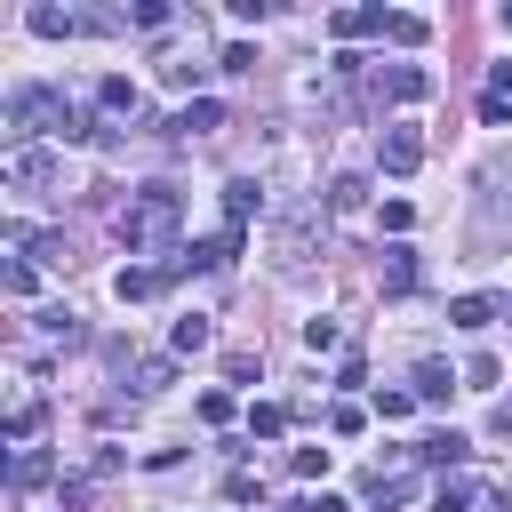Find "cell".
I'll use <instances>...</instances> for the list:
<instances>
[{"label": "cell", "mask_w": 512, "mask_h": 512, "mask_svg": "<svg viewBox=\"0 0 512 512\" xmlns=\"http://www.w3.org/2000/svg\"><path fill=\"white\" fill-rule=\"evenodd\" d=\"M360 424H368V408H352V400H336V408H328V432H360Z\"/></svg>", "instance_id": "cell-25"}, {"label": "cell", "mask_w": 512, "mask_h": 512, "mask_svg": "<svg viewBox=\"0 0 512 512\" xmlns=\"http://www.w3.org/2000/svg\"><path fill=\"white\" fill-rule=\"evenodd\" d=\"M416 280V256L408 248H384V288H408Z\"/></svg>", "instance_id": "cell-18"}, {"label": "cell", "mask_w": 512, "mask_h": 512, "mask_svg": "<svg viewBox=\"0 0 512 512\" xmlns=\"http://www.w3.org/2000/svg\"><path fill=\"white\" fill-rule=\"evenodd\" d=\"M32 320H40V336H64V344L80 336V312H72V304H48V312H32Z\"/></svg>", "instance_id": "cell-14"}, {"label": "cell", "mask_w": 512, "mask_h": 512, "mask_svg": "<svg viewBox=\"0 0 512 512\" xmlns=\"http://www.w3.org/2000/svg\"><path fill=\"white\" fill-rule=\"evenodd\" d=\"M208 336H216L208 312H184V320H176V352H208Z\"/></svg>", "instance_id": "cell-15"}, {"label": "cell", "mask_w": 512, "mask_h": 512, "mask_svg": "<svg viewBox=\"0 0 512 512\" xmlns=\"http://www.w3.org/2000/svg\"><path fill=\"white\" fill-rule=\"evenodd\" d=\"M432 512H472V496H464V488H440V496H432Z\"/></svg>", "instance_id": "cell-30"}, {"label": "cell", "mask_w": 512, "mask_h": 512, "mask_svg": "<svg viewBox=\"0 0 512 512\" xmlns=\"http://www.w3.org/2000/svg\"><path fill=\"white\" fill-rule=\"evenodd\" d=\"M32 432H40V400H32V392H24V400H16V408H8V440H32Z\"/></svg>", "instance_id": "cell-17"}, {"label": "cell", "mask_w": 512, "mask_h": 512, "mask_svg": "<svg viewBox=\"0 0 512 512\" xmlns=\"http://www.w3.org/2000/svg\"><path fill=\"white\" fill-rule=\"evenodd\" d=\"M160 72H168V88H200V72H208V64H184V56H176V64H160Z\"/></svg>", "instance_id": "cell-27"}, {"label": "cell", "mask_w": 512, "mask_h": 512, "mask_svg": "<svg viewBox=\"0 0 512 512\" xmlns=\"http://www.w3.org/2000/svg\"><path fill=\"white\" fill-rule=\"evenodd\" d=\"M448 392H456V368H448V360H416V400H432V408H440Z\"/></svg>", "instance_id": "cell-6"}, {"label": "cell", "mask_w": 512, "mask_h": 512, "mask_svg": "<svg viewBox=\"0 0 512 512\" xmlns=\"http://www.w3.org/2000/svg\"><path fill=\"white\" fill-rule=\"evenodd\" d=\"M312 512H352V504L344 496H312Z\"/></svg>", "instance_id": "cell-31"}, {"label": "cell", "mask_w": 512, "mask_h": 512, "mask_svg": "<svg viewBox=\"0 0 512 512\" xmlns=\"http://www.w3.org/2000/svg\"><path fill=\"white\" fill-rule=\"evenodd\" d=\"M8 480H16V488H32V480H48V456H40V448H24V456H16V472H8Z\"/></svg>", "instance_id": "cell-20"}, {"label": "cell", "mask_w": 512, "mask_h": 512, "mask_svg": "<svg viewBox=\"0 0 512 512\" xmlns=\"http://www.w3.org/2000/svg\"><path fill=\"white\" fill-rule=\"evenodd\" d=\"M216 120H224V104H216V96H200V104H184V112H176V136H208Z\"/></svg>", "instance_id": "cell-10"}, {"label": "cell", "mask_w": 512, "mask_h": 512, "mask_svg": "<svg viewBox=\"0 0 512 512\" xmlns=\"http://www.w3.org/2000/svg\"><path fill=\"white\" fill-rule=\"evenodd\" d=\"M112 224H120L128 256H160L176 240V224H184V200H176V184H144V192H128V208Z\"/></svg>", "instance_id": "cell-1"}, {"label": "cell", "mask_w": 512, "mask_h": 512, "mask_svg": "<svg viewBox=\"0 0 512 512\" xmlns=\"http://www.w3.org/2000/svg\"><path fill=\"white\" fill-rule=\"evenodd\" d=\"M160 280H168L160 264H120V280H112V296H120V304H144V296H160Z\"/></svg>", "instance_id": "cell-4"}, {"label": "cell", "mask_w": 512, "mask_h": 512, "mask_svg": "<svg viewBox=\"0 0 512 512\" xmlns=\"http://www.w3.org/2000/svg\"><path fill=\"white\" fill-rule=\"evenodd\" d=\"M416 160H424V136L408 120H392L384 128V176H416Z\"/></svg>", "instance_id": "cell-3"}, {"label": "cell", "mask_w": 512, "mask_h": 512, "mask_svg": "<svg viewBox=\"0 0 512 512\" xmlns=\"http://www.w3.org/2000/svg\"><path fill=\"white\" fill-rule=\"evenodd\" d=\"M32 32L56 40V32H80V16H72V8H32Z\"/></svg>", "instance_id": "cell-16"}, {"label": "cell", "mask_w": 512, "mask_h": 512, "mask_svg": "<svg viewBox=\"0 0 512 512\" xmlns=\"http://www.w3.org/2000/svg\"><path fill=\"white\" fill-rule=\"evenodd\" d=\"M96 104H104V112H128V120H136V104H144V96H136V80L104 72V80H96Z\"/></svg>", "instance_id": "cell-8"}, {"label": "cell", "mask_w": 512, "mask_h": 512, "mask_svg": "<svg viewBox=\"0 0 512 512\" xmlns=\"http://www.w3.org/2000/svg\"><path fill=\"white\" fill-rule=\"evenodd\" d=\"M464 376H472V384H480V392H488V384H496V376H504V368H496V352H472V360H464Z\"/></svg>", "instance_id": "cell-23"}, {"label": "cell", "mask_w": 512, "mask_h": 512, "mask_svg": "<svg viewBox=\"0 0 512 512\" xmlns=\"http://www.w3.org/2000/svg\"><path fill=\"white\" fill-rule=\"evenodd\" d=\"M168 376H176V368H168V360H136V392H160V384H168Z\"/></svg>", "instance_id": "cell-22"}, {"label": "cell", "mask_w": 512, "mask_h": 512, "mask_svg": "<svg viewBox=\"0 0 512 512\" xmlns=\"http://www.w3.org/2000/svg\"><path fill=\"white\" fill-rule=\"evenodd\" d=\"M328 208H336V216L368 208V176H336V184H328Z\"/></svg>", "instance_id": "cell-12"}, {"label": "cell", "mask_w": 512, "mask_h": 512, "mask_svg": "<svg viewBox=\"0 0 512 512\" xmlns=\"http://www.w3.org/2000/svg\"><path fill=\"white\" fill-rule=\"evenodd\" d=\"M376 88H384L392 104H424V96H432V72H424V64H384Z\"/></svg>", "instance_id": "cell-2"}, {"label": "cell", "mask_w": 512, "mask_h": 512, "mask_svg": "<svg viewBox=\"0 0 512 512\" xmlns=\"http://www.w3.org/2000/svg\"><path fill=\"white\" fill-rule=\"evenodd\" d=\"M288 464H296V480H320V472H328V448H296Z\"/></svg>", "instance_id": "cell-26"}, {"label": "cell", "mask_w": 512, "mask_h": 512, "mask_svg": "<svg viewBox=\"0 0 512 512\" xmlns=\"http://www.w3.org/2000/svg\"><path fill=\"white\" fill-rule=\"evenodd\" d=\"M328 32H336V40H360V32H384V8H336V16H328Z\"/></svg>", "instance_id": "cell-7"}, {"label": "cell", "mask_w": 512, "mask_h": 512, "mask_svg": "<svg viewBox=\"0 0 512 512\" xmlns=\"http://www.w3.org/2000/svg\"><path fill=\"white\" fill-rule=\"evenodd\" d=\"M256 208H264V184H256V176H232V184H224V216H232V232H240Z\"/></svg>", "instance_id": "cell-5"}, {"label": "cell", "mask_w": 512, "mask_h": 512, "mask_svg": "<svg viewBox=\"0 0 512 512\" xmlns=\"http://www.w3.org/2000/svg\"><path fill=\"white\" fill-rule=\"evenodd\" d=\"M304 344L312 352H336V320H304Z\"/></svg>", "instance_id": "cell-28"}, {"label": "cell", "mask_w": 512, "mask_h": 512, "mask_svg": "<svg viewBox=\"0 0 512 512\" xmlns=\"http://www.w3.org/2000/svg\"><path fill=\"white\" fill-rule=\"evenodd\" d=\"M416 456H424V464H464V456H472V440H464V432H448V424H440V432H432V440H424V448H416Z\"/></svg>", "instance_id": "cell-9"}, {"label": "cell", "mask_w": 512, "mask_h": 512, "mask_svg": "<svg viewBox=\"0 0 512 512\" xmlns=\"http://www.w3.org/2000/svg\"><path fill=\"white\" fill-rule=\"evenodd\" d=\"M280 512H312V496H296V504H280Z\"/></svg>", "instance_id": "cell-32"}, {"label": "cell", "mask_w": 512, "mask_h": 512, "mask_svg": "<svg viewBox=\"0 0 512 512\" xmlns=\"http://www.w3.org/2000/svg\"><path fill=\"white\" fill-rule=\"evenodd\" d=\"M384 40H392V48H424L432 24H424V16H384Z\"/></svg>", "instance_id": "cell-11"}, {"label": "cell", "mask_w": 512, "mask_h": 512, "mask_svg": "<svg viewBox=\"0 0 512 512\" xmlns=\"http://www.w3.org/2000/svg\"><path fill=\"white\" fill-rule=\"evenodd\" d=\"M280 424H288V408H272V400H264V408H248V432H256V440H272Z\"/></svg>", "instance_id": "cell-19"}, {"label": "cell", "mask_w": 512, "mask_h": 512, "mask_svg": "<svg viewBox=\"0 0 512 512\" xmlns=\"http://www.w3.org/2000/svg\"><path fill=\"white\" fill-rule=\"evenodd\" d=\"M408 408H416V392H376V416H384V424H400Z\"/></svg>", "instance_id": "cell-24"}, {"label": "cell", "mask_w": 512, "mask_h": 512, "mask_svg": "<svg viewBox=\"0 0 512 512\" xmlns=\"http://www.w3.org/2000/svg\"><path fill=\"white\" fill-rule=\"evenodd\" d=\"M256 368H264V360H256V352H224V376H232V384H248V376H256Z\"/></svg>", "instance_id": "cell-29"}, {"label": "cell", "mask_w": 512, "mask_h": 512, "mask_svg": "<svg viewBox=\"0 0 512 512\" xmlns=\"http://www.w3.org/2000/svg\"><path fill=\"white\" fill-rule=\"evenodd\" d=\"M448 320H456V328H488V320H496V296H456Z\"/></svg>", "instance_id": "cell-13"}, {"label": "cell", "mask_w": 512, "mask_h": 512, "mask_svg": "<svg viewBox=\"0 0 512 512\" xmlns=\"http://www.w3.org/2000/svg\"><path fill=\"white\" fill-rule=\"evenodd\" d=\"M128 24H136V32H160V24H168V8H160V0H136V8H128Z\"/></svg>", "instance_id": "cell-21"}]
</instances>
